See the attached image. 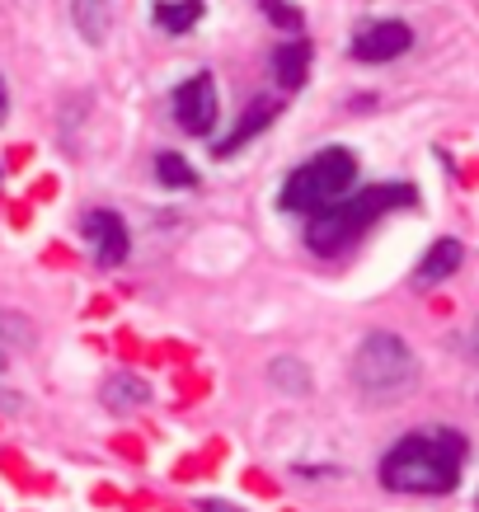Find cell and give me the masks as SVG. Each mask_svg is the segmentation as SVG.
<instances>
[{
	"label": "cell",
	"mask_w": 479,
	"mask_h": 512,
	"mask_svg": "<svg viewBox=\"0 0 479 512\" xmlns=\"http://www.w3.org/2000/svg\"><path fill=\"white\" fill-rule=\"evenodd\" d=\"M465 470V437L456 428H423L400 437L381 456V484L390 494H451Z\"/></svg>",
	"instance_id": "6da1fadb"
},
{
	"label": "cell",
	"mask_w": 479,
	"mask_h": 512,
	"mask_svg": "<svg viewBox=\"0 0 479 512\" xmlns=\"http://www.w3.org/2000/svg\"><path fill=\"white\" fill-rule=\"evenodd\" d=\"M414 198V184H376L362 188V193H348V198H339L334 207H325V212H315L306 221V249L320 254V259H334L343 249H353L386 212L414 207Z\"/></svg>",
	"instance_id": "7a4b0ae2"
},
{
	"label": "cell",
	"mask_w": 479,
	"mask_h": 512,
	"mask_svg": "<svg viewBox=\"0 0 479 512\" xmlns=\"http://www.w3.org/2000/svg\"><path fill=\"white\" fill-rule=\"evenodd\" d=\"M348 372H353L357 395L371 404H395V400H404V395L418 390L414 348H409L400 334H390V329H371L367 339L357 343Z\"/></svg>",
	"instance_id": "3957f363"
},
{
	"label": "cell",
	"mask_w": 479,
	"mask_h": 512,
	"mask_svg": "<svg viewBox=\"0 0 479 512\" xmlns=\"http://www.w3.org/2000/svg\"><path fill=\"white\" fill-rule=\"evenodd\" d=\"M357 184V156L348 146H329V151H315L310 160H301L287 179H282L278 207L282 212H325L339 198H348Z\"/></svg>",
	"instance_id": "277c9868"
},
{
	"label": "cell",
	"mask_w": 479,
	"mask_h": 512,
	"mask_svg": "<svg viewBox=\"0 0 479 512\" xmlns=\"http://www.w3.org/2000/svg\"><path fill=\"white\" fill-rule=\"evenodd\" d=\"M170 109H174V123L184 127L188 137H212V127H217V80H212V71L188 76L174 90Z\"/></svg>",
	"instance_id": "5b68a950"
},
{
	"label": "cell",
	"mask_w": 479,
	"mask_h": 512,
	"mask_svg": "<svg viewBox=\"0 0 479 512\" xmlns=\"http://www.w3.org/2000/svg\"><path fill=\"white\" fill-rule=\"evenodd\" d=\"M80 235H85L99 268H118L132 254V231H127L123 212H113V207H90L85 221H80Z\"/></svg>",
	"instance_id": "8992f818"
},
{
	"label": "cell",
	"mask_w": 479,
	"mask_h": 512,
	"mask_svg": "<svg viewBox=\"0 0 479 512\" xmlns=\"http://www.w3.org/2000/svg\"><path fill=\"white\" fill-rule=\"evenodd\" d=\"M414 47V29L404 19H371L362 29L353 33V62H367V66H386V62H400L404 52Z\"/></svg>",
	"instance_id": "52a82bcc"
},
{
	"label": "cell",
	"mask_w": 479,
	"mask_h": 512,
	"mask_svg": "<svg viewBox=\"0 0 479 512\" xmlns=\"http://www.w3.org/2000/svg\"><path fill=\"white\" fill-rule=\"evenodd\" d=\"M278 113H282V104H278V99H254V104H249V109L240 113V118H235V127H231V132H226V137H217V141H212V151H217V160H231V156H240V151H245L249 141H254V137H263V132L273 127V118H278Z\"/></svg>",
	"instance_id": "ba28073f"
},
{
	"label": "cell",
	"mask_w": 479,
	"mask_h": 512,
	"mask_svg": "<svg viewBox=\"0 0 479 512\" xmlns=\"http://www.w3.org/2000/svg\"><path fill=\"white\" fill-rule=\"evenodd\" d=\"M461 264H465V245L456 240V235H442V240H433V245H428V254L418 259L414 287H418V292H428V287H442L451 273H461Z\"/></svg>",
	"instance_id": "9c48e42d"
},
{
	"label": "cell",
	"mask_w": 479,
	"mask_h": 512,
	"mask_svg": "<svg viewBox=\"0 0 479 512\" xmlns=\"http://www.w3.org/2000/svg\"><path fill=\"white\" fill-rule=\"evenodd\" d=\"M310 62H315V47L306 38H292V43L273 47V57H268V76L278 90H301L310 76Z\"/></svg>",
	"instance_id": "30bf717a"
},
{
	"label": "cell",
	"mask_w": 479,
	"mask_h": 512,
	"mask_svg": "<svg viewBox=\"0 0 479 512\" xmlns=\"http://www.w3.org/2000/svg\"><path fill=\"white\" fill-rule=\"evenodd\" d=\"M207 15V0H155L151 5V24L160 33H170V38H184L193 33Z\"/></svg>",
	"instance_id": "8fae6325"
},
{
	"label": "cell",
	"mask_w": 479,
	"mask_h": 512,
	"mask_svg": "<svg viewBox=\"0 0 479 512\" xmlns=\"http://www.w3.org/2000/svg\"><path fill=\"white\" fill-rule=\"evenodd\" d=\"M99 400H104V409H113V414H132V409H141V404L151 400V386H146L137 372H113V376H104Z\"/></svg>",
	"instance_id": "7c38bea8"
},
{
	"label": "cell",
	"mask_w": 479,
	"mask_h": 512,
	"mask_svg": "<svg viewBox=\"0 0 479 512\" xmlns=\"http://www.w3.org/2000/svg\"><path fill=\"white\" fill-rule=\"evenodd\" d=\"M71 24L90 47H104L113 33V5L109 0H71Z\"/></svg>",
	"instance_id": "4fadbf2b"
},
{
	"label": "cell",
	"mask_w": 479,
	"mask_h": 512,
	"mask_svg": "<svg viewBox=\"0 0 479 512\" xmlns=\"http://www.w3.org/2000/svg\"><path fill=\"white\" fill-rule=\"evenodd\" d=\"M268 386L278 390V395H287V400H306L310 390H315V376H310V367L301 357L282 353L268 362Z\"/></svg>",
	"instance_id": "5bb4252c"
},
{
	"label": "cell",
	"mask_w": 479,
	"mask_h": 512,
	"mask_svg": "<svg viewBox=\"0 0 479 512\" xmlns=\"http://www.w3.org/2000/svg\"><path fill=\"white\" fill-rule=\"evenodd\" d=\"M155 184L184 193V188H198V170H193L179 151H160V156H155Z\"/></svg>",
	"instance_id": "9a60e30c"
},
{
	"label": "cell",
	"mask_w": 479,
	"mask_h": 512,
	"mask_svg": "<svg viewBox=\"0 0 479 512\" xmlns=\"http://www.w3.org/2000/svg\"><path fill=\"white\" fill-rule=\"evenodd\" d=\"M24 343H33V325L15 311H0V353L5 348H24Z\"/></svg>",
	"instance_id": "2e32d148"
},
{
	"label": "cell",
	"mask_w": 479,
	"mask_h": 512,
	"mask_svg": "<svg viewBox=\"0 0 479 512\" xmlns=\"http://www.w3.org/2000/svg\"><path fill=\"white\" fill-rule=\"evenodd\" d=\"M259 10L273 29H287V33L301 29V5L296 0H259Z\"/></svg>",
	"instance_id": "e0dca14e"
},
{
	"label": "cell",
	"mask_w": 479,
	"mask_h": 512,
	"mask_svg": "<svg viewBox=\"0 0 479 512\" xmlns=\"http://www.w3.org/2000/svg\"><path fill=\"white\" fill-rule=\"evenodd\" d=\"M198 512H245V508H235L226 498H198Z\"/></svg>",
	"instance_id": "ac0fdd59"
},
{
	"label": "cell",
	"mask_w": 479,
	"mask_h": 512,
	"mask_svg": "<svg viewBox=\"0 0 479 512\" xmlns=\"http://www.w3.org/2000/svg\"><path fill=\"white\" fill-rule=\"evenodd\" d=\"M5 109H10V85H5V76H0V118H5Z\"/></svg>",
	"instance_id": "d6986e66"
},
{
	"label": "cell",
	"mask_w": 479,
	"mask_h": 512,
	"mask_svg": "<svg viewBox=\"0 0 479 512\" xmlns=\"http://www.w3.org/2000/svg\"><path fill=\"white\" fill-rule=\"evenodd\" d=\"M470 357L479 362V325H475V334H470Z\"/></svg>",
	"instance_id": "ffe728a7"
},
{
	"label": "cell",
	"mask_w": 479,
	"mask_h": 512,
	"mask_svg": "<svg viewBox=\"0 0 479 512\" xmlns=\"http://www.w3.org/2000/svg\"><path fill=\"white\" fill-rule=\"evenodd\" d=\"M0 376H5V353H0Z\"/></svg>",
	"instance_id": "44dd1931"
},
{
	"label": "cell",
	"mask_w": 479,
	"mask_h": 512,
	"mask_svg": "<svg viewBox=\"0 0 479 512\" xmlns=\"http://www.w3.org/2000/svg\"><path fill=\"white\" fill-rule=\"evenodd\" d=\"M475 512H479V498H475Z\"/></svg>",
	"instance_id": "7402d4cb"
}]
</instances>
